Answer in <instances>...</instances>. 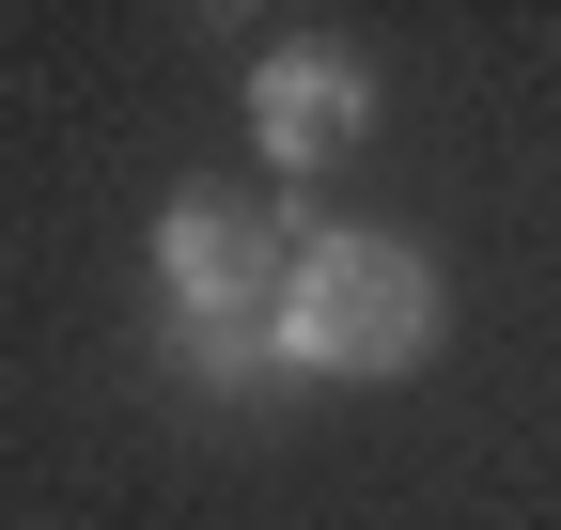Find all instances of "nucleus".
I'll return each instance as SVG.
<instances>
[{
  "instance_id": "7ed1b4c3",
  "label": "nucleus",
  "mask_w": 561,
  "mask_h": 530,
  "mask_svg": "<svg viewBox=\"0 0 561 530\" xmlns=\"http://www.w3.org/2000/svg\"><path fill=\"white\" fill-rule=\"evenodd\" d=\"M250 141H265V172H343L375 141V62L343 32H280L250 62Z\"/></svg>"
},
{
  "instance_id": "f03ea898",
  "label": "nucleus",
  "mask_w": 561,
  "mask_h": 530,
  "mask_svg": "<svg viewBox=\"0 0 561 530\" xmlns=\"http://www.w3.org/2000/svg\"><path fill=\"white\" fill-rule=\"evenodd\" d=\"M280 265H297V234H280L250 187H172V219H157V297H172L187 344H265Z\"/></svg>"
},
{
  "instance_id": "f257e3e1",
  "label": "nucleus",
  "mask_w": 561,
  "mask_h": 530,
  "mask_svg": "<svg viewBox=\"0 0 561 530\" xmlns=\"http://www.w3.org/2000/svg\"><path fill=\"white\" fill-rule=\"evenodd\" d=\"M437 327H453V297H437V265H421L405 234L312 219L297 265H280L265 344H280V375H312V390H390V375L437 359Z\"/></svg>"
}]
</instances>
